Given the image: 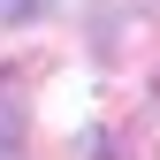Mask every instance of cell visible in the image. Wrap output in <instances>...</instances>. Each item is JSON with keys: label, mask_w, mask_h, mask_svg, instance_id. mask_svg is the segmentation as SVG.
Returning a JSON list of instances; mask_svg holds the SVG:
<instances>
[{"label": "cell", "mask_w": 160, "mask_h": 160, "mask_svg": "<svg viewBox=\"0 0 160 160\" xmlns=\"http://www.w3.org/2000/svg\"><path fill=\"white\" fill-rule=\"evenodd\" d=\"M152 122H160V84H152Z\"/></svg>", "instance_id": "cell-4"}, {"label": "cell", "mask_w": 160, "mask_h": 160, "mask_svg": "<svg viewBox=\"0 0 160 160\" xmlns=\"http://www.w3.org/2000/svg\"><path fill=\"white\" fill-rule=\"evenodd\" d=\"M15 145H23V92H15V76L0 84V160H15Z\"/></svg>", "instance_id": "cell-1"}, {"label": "cell", "mask_w": 160, "mask_h": 160, "mask_svg": "<svg viewBox=\"0 0 160 160\" xmlns=\"http://www.w3.org/2000/svg\"><path fill=\"white\" fill-rule=\"evenodd\" d=\"M92 160H114V137L107 130H92Z\"/></svg>", "instance_id": "cell-3"}, {"label": "cell", "mask_w": 160, "mask_h": 160, "mask_svg": "<svg viewBox=\"0 0 160 160\" xmlns=\"http://www.w3.org/2000/svg\"><path fill=\"white\" fill-rule=\"evenodd\" d=\"M53 0H0V23H31V15H46Z\"/></svg>", "instance_id": "cell-2"}]
</instances>
